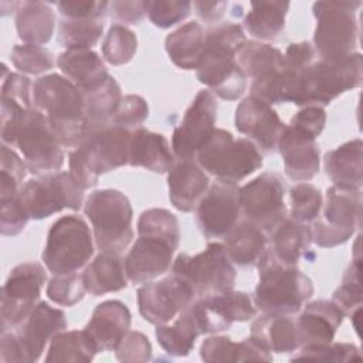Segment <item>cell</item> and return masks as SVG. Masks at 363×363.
<instances>
[{
	"label": "cell",
	"instance_id": "6da1fadb",
	"mask_svg": "<svg viewBox=\"0 0 363 363\" xmlns=\"http://www.w3.org/2000/svg\"><path fill=\"white\" fill-rule=\"evenodd\" d=\"M247 38L241 26L223 23L206 31L203 57L197 78L210 92L225 101H235L245 92L247 77L237 62V52Z\"/></svg>",
	"mask_w": 363,
	"mask_h": 363
},
{
	"label": "cell",
	"instance_id": "7a4b0ae2",
	"mask_svg": "<svg viewBox=\"0 0 363 363\" xmlns=\"http://www.w3.org/2000/svg\"><path fill=\"white\" fill-rule=\"evenodd\" d=\"M33 105L41 111L61 143L77 147L86 130L82 92L64 75L47 74L33 84Z\"/></svg>",
	"mask_w": 363,
	"mask_h": 363
},
{
	"label": "cell",
	"instance_id": "3957f363",
	"mask_svg": "<svg viewBox=\"0 0 363 363\" xmlns=\"http://www.w3.org/2000/svg\"><path fill=\"white\" fill-rule=\"evenodd\" d=\"M4 145L16 146L35 176L57 173L64 164V152L57 140L47 116L31 106L20 118L1 125Z\"/></svg>",
	"mask_w": 363,
	"mask_h": 363
},
{
	"label": "cell",
	"instance_id": "277c9868",
	"mask_svg": "<svg viewBox=\"0 0 363 363\" xmlns=\"http://www.w3.org/2000/svg\"><path fill=\"white\" fill-rule=\"evenodd\" d=\"M258 267V285L254 303L264 313L294 315L313 295V282L296 267L282 265L269 252L264 255Z\"/></svg>",
	"mask_w": 363,
	"mask_h": 363
},
{
	"label": "cell",
	"instance_id": "5b68a950",
	"mask_svg": "<svg viewBox=\"0 0 363 363\" xmlns=\"http://www.w3.org/2000/svg\"><path fill=\"white\" fill-rule=\"evenodd\" d=\"M91 221L95 244L101 252L121 254L133 240L129 199L119 190L104 189L92 191L84 206Z\"/></svg>",
	"mask_w": 363,
	"mask_h": 363
},
{
	"label": "cell",
	"instance_id": "8992f818",
	"mask_svg": "<svg viewBox=\"0 0 363 363\" xmlns=\"http://www.w3.org/2000/svg\"><path fill=\"white\" fill-rule=\"evenodd\" d=\"M196 162L207 174L235 184L264 163L259 149L250 139H235L231 132L217 128L197 152Z\"/></svg>",
	"mask_w": 363,
	"mask_h": 363
},
{
	"label": "cell",
	"instance_id": "52a82bcc",
	"mask_svg": "<svg viewBox=\"0 0 363 363\" xmlns=\"http://www.w3.org/2000/svg\"><path fill=\"white\" fill-rule=\"evenodd\" d=\"M363 58L360 52L320 58L303 71L298 106H325L340 94L360 86Z\"/></svg>",
	"mask_w": 363,
	"mask_h": 363
},
{
	"label": "cell",
	"instance_id": "ba28073f",
	"mask_svg": "<svg viewBox=\"0 0 363 363\" xmlns=\"http://www.w3.org/2000/svg\"><path fill=\"white\" fill-rule=\"evenodd\" d=\"M172 274L183 279L196 294L207 298L228 292L234 288L237 272L224 245L210 242L196 255L179 254L172 264Z\"/></svg>",
	"mask_w": 363,
	"mask_h": 363
},
{
	"label": "cell",
	"instance_id": "9c48e42d",
	"mask_svg": "<svg viewBox=\"0 0 363 363\" xmlns=\"http://www.w3.org/2000/svg\"><path fill=\"white\" fill-rule=\"evenodd\" d=\"M92 255L94 234L82 217L62 216L52 223L41 255L52 275L78 272Z\"/></svg>",
	"mask_w": 363,
	"mask_h": 363
},
{
	"label": "cell",
	"instance_id": "30bf717a",
	"mask_svg": "<svg viewBox=\"0 0 363 363\" xmlns=\"http://www.w3.org/2000/svg\"><path fill=\"white\" fill-rule=\"evenodd\" d=\"M360 1H316L312 6L316 18L313 48L320 58L343 57L354 52L359 24L356 11Z\"/></svg>",
	"mask_w": 363,
	"mask_h": 363
},
{
	"label": "cell",
	"instance_id": "8fae6325",
	"mask_svg": "<svg viewBox=\"0 0 363 363\" xmlns=\"http://www.w3.org/2000/svg\"><path fill=\"white\" fill-rule=\"evenodd\" d=\"M320 211L322 216L311 227L312 241L322 248L346 242L360 227L362 190L329 187Z\"/></svg>",
	"mask_w": 363,
	"mask_h": 363
},
{
	"label": "cell",
	"instance_id": "7c38bea8",
	"mask_svg": "<svg viewBox=\"0 0 363 363\" xmlns=\"http://www.w3.org/2000/svg\"><path fill=\"white\" fill-rule=\"evenodd\" d=\"M17 199L30 218L43 220L62 208L79 210L84 190L69 173L57 172L26 182L20 187Z\"/></svg>",
	"mask_w": 363,
	"mask_h": 363
},
{
	"label": "cell",
	"instance_id": "4fadbf2b",
	"mask_svg": "<svg viewBox=\"0 0 363 363\" xmlns=\"http://www.w3.org/2000/svg\"><path fill=\"white\" fill-rule=\"evenodd\" d=\"M47 279L41 264L16 265L1 288V332L17 328L34 309Z\"/></svg>",
	"mask_w": 363,
	"mask_h": 363
},
{
	"label": "cell",
	"instance_id": "5bb4252c",
	"mask_svg": "<svg viewBox=\"0 0 363 363\" xmlns=\"http://www.w3.org/2000/svg\"><path fill=\"white\" fill-rule=\"evenodd\" d=\"M285 183L278 173L265 172L240 187V207L245 220L271 233L286 216Z\"/></svg>",
	"mask_w": 363,
	"mask_h": 363
},
{
	"label": "cell",
	"instance_id": "9a60e30c",
	"mask_svg": "<svg viewBox=\"0 0 363 363\" xmlns=\"http://www.w3.org/2000/svg\"><path fill=\"white\" fill-rule=\"evenodd\" d=\"M217 101L208 89L196 94L172 136V150L177 159H196L197 152L216 130Z\"/></svg>",
	"mask_w": 363,
	"mask_h": 363
},
{
	"label": "cell",
	"instance_id": "2e32d148",
	"mask_svg": "<svg viewBox=\"0 0 363 363\" xmlns=\"http://www.w3.org/2000/svg\"><path fill=\"white\" fill-rule=\"evenodd\" d=\"M196 299L193 289L176 275L146 282L138 289L139 313L152 325H166Z\"/></svg>",
	"mask_w": 363,
	"mask_h": 363
},
{
	"label": "cell",
	"instance_id": "e0dca14e",
	"mask_svg": "<svg viewBox=\"0 0 363 363\" xmlns=\"http://www.w3.org/2000/svg\"><path fill=\"white\" fill-rule=\"evenodd\" d=\"M130 133L129 129L108 123L88 130L75 150L85 164L99 176L129 164Z\"/></svg>",
	"mask_w": 363,
	"mask_h": 363
},
{
	"label": "cell",
	"instance_id": "ac0fdd59",
	"mask_svg": "<svg viewBox=\"0 0 363 363\" xmlns=\"http://www.w3.org/2000/svg\"><path fill=\"white\" fill-rule=\"evenodd\" d=\"M240 187L235 183L214 182L196 207V220L201 234L207 238H224L238 223L241 214Z\"/></svg>",
	"mask_w": 363,
	"mask_h": 363
},
{
	"label": "cell",
	"instance_id": "d6986e66",
	"mask_svg": "<svg viewBox=\"0 0 363 363\" xmlns=\"http://www.w3.org/2000/svg\"><path fill=\"white\" fill-rule=\"evenodd\" d=\"M201 333L227 330L233 322H247L257 315V306L250 294L228 291L220 295L199 298L193 302Z\"/></svg>",
	"mask_w": 363,
	"mask_h": 363
},
{
	"label": "cell",
	"instance_id": "ffe728a7",
	"mask_svg": "<svg viewBox=\"0 0 363 363\" xmlns=\"http://www.w3.org/2000/svg\"><path fill=\"white\" fill-rule=\"evenodd\" d=\"M234 122L235 129L267 155L277 150L279 136L286 126L269 104L252 95L238 104Z\"/></svg>",
	"mask_w": 363,
	"mask_h": 363
},
{
	"label": "cell",
	"instance_id": "44dd1931",
	"mask_svg": "<svg viewBox=\"0 0 363 363\" xmlns=\"http://www.w3.org/2000/svg\"><path fill=\"white\" fill-rule=\"evenodd\" d=\"M67 319L61 309L38 302L30 315L17 326L16 337L23 352L24 363L37 362L48 342L55 335L65 330Z\"/></svg>",
	"mask_w": 363,
	"mask_h": 363
},
{
	"label": "cell",
	"instance_id": "7402d4cb",
	"mask_svg": "<svg viewBox=\"0 0 363 363\" xmlns=\"http://www.w3.org/2000/svg\"><path fill=\"white\" fill-rule=\"evenodd\" d=\"M176 250L160 238L139 235L125 258L128 279L132 284H146L166 274L173 264Z\"/></svg>",
	"mask_w": 363,
	"mask_h": 363
},
{
	"label": "cell",
	"instance_id": "603a6c76",
	"mask_svg": "<svg viewBox=\"0 0 363 363\" xmlns=\"http://www.w3.org/2000/svg\"><path fill=\"white\" fill-rule=\"evenodd\" d=\"M285 174L294 182H308L316 176L320 166L316 139L286 125L279 136L278 147Z\"/></svg>",
	"mask_w": 363,
	"mask_h": 363
},
{
	"label": "cell",
	"instance_id": "cb8c5ba5",
	"mask_svg": "<svg viewBox=\"0 0 363 363\" xmlns=\"http://www.w3.org/2000/svg\"><path fill=\"white\" fill-rule=\"evenodd\" d=\"M167 173L170 203L179 211H193L210 186L208 174L194 159H177Z\"/></svg>",
	"mask_w": 363,
	"mask_h": 363
},
{
	"label": "cell",
	"instance_id": "d4e9b609",
	"mask_svg": "<svg viewBox=\"0 0 363 363\" xmlns=\"http://www.w3.org/2000/svg\"><path fill=\"white\" fill-rule=\"evenodd\" d=\"M343 318L345 313L333 301L319 299L308 303L295 320L299 347L332 342Z\"/></svg>",
	"mask_w": 363,
	"mask_h": 363
},
{
	"label": "cell",
	"instance_id": "484cf974",
	"mask_svg": "<svg viewBox=\"0 0 363 363\" xmlns=\"http://www.w3.org/2000/svg\"><path fill=\"white\" fill-rule=\"evenodd\" d=\"M132 315L128 306L116 299L99 303L85 326L98 352L115 350L119 340L129 332Z\"/></svg>",
	"mask_w": 363,
	"mask_h": 363
},
{
	"label": "cell",
	"instance_id": "4316f807",
	"mask_svg": "<svg viewBox=\"0 0 363 363\" xmlns=\"http://www.w3.org/2000/svg\"><path fill=\"white\" fill-rule=\"evenodd\" d=\"M174 155L169 140L156 132L136 128L130 133L129 164L145 167L153 173H167L174 164Z\"/></svg>",
	"mask_w": 363,
	"mask_h": 363
},
{
	"label": "cell",
	"instance_id": "83f0119b",
	"mask_svg": "<svg viewBox=\"0 0 363 363\" xmlns=\"http://www.w3.org/2000/svg\"><path fill=\"white\" fill-rule=\"evenodd\" d=\"M311 242V227L291 217H285L271 231L268 252L279 264L296 267L298 261L302 257H306Z\"/></svg>",
	"mask_w": 363,
	"mask_h": 363
},
{
	"label": "cell",
	"instance_id": "f1b7e54d",
	"mask_svg": "<svg viewBox=\"0 0 363 363\" xmlns=\"http://www.w3.org/2000/svg\"><path fill=\"white\" fill-rule=\"evenodd\" d=\"M223 245L234 265L257 267L268 251V238L259 227L242 220L227 233Z\"/></svg>",
	"mask_w": 363,
	"mask_h": 363
},
{
	"label": "cell",
	"instance_id": "f546056e",
	"mask_svg": "<svg viewBox=\"0 0 363 363\" xmlns=\"http://www.w3.org/2000/svg\"><path fill=\"white\" fill-rule=\"evenodd\" d=\"M362 140L353 139L325 153V172L333 186L346 190H362Z\"/></svg>",
	"mask_w": 363,
	"mask_h": 363
},
{
	"label": "cell",
	"instance_id": "4dcf8cb0",
	"mask_svg": "<svg viewBox=\"0 0 363 363\" xmlns=\"http://www.w3.org/2000/svg\"><path fill=\"white\" fill-rule=\"evenodd\" d=\"M57 65L81 92L99 86L109 75L102 58L92 50H65Z\"/></svg>",
	"mask_w": 363,
	"mask_h": 363
},
{
	"label": "cell",
	"instance_id": "1f68e13d",
	"mask_svg": "<svg viewBox=\"0 0 363 363\" xmlns=\"http://www.w3.org/2000/svg\"><path fill=\"white\" fill-rule=\"evenodd\" d=\"M251 337L269 353H291L299 347L295 320L289 315L264 313L252 322Z\"/></svg>",
	"mask_w": 363,
	"mask_h": 363
},
{
	"label": "cell",
	"instance_id": "d6a6232c",
	"mask_svg": "<svg viewBox=\"0 0 363 363\" xmlns=\"http://www.w3.org/2000/svg\"><path fill=\"white\" fill-rule=\"evenodd\" d=\"M82 279L86 292L94 296L121 291L126 288L129 281L125 269V259L121 254L101 252L85 267Z\"/></svg>",
	"mask_w": 363,
	"mask_h": 363
},
{
	"label": "cell",
	"instance_id": "836d02e7",
	"mask_svg": "<svg viewBox=\"0 0 363 363\" xmlns=\"http://www.w3.org/2000/svg\"><path fill=\"white\" fill-rule=\"evenodd\" d=\"M16 28L26 44H47L55 28V13L43 1H20L16 7Z\"/></svg>",
	"mask_w": 363,
	"mask_h": 363
},
{
	"label": "cell",
	"instance_id": "e575fe53",
	"mask_svg": "<svg viewBox=\"0 0 363 363\" xmlns=\"http://www.w3.org/2000/svg\"><path fill=\"white\" fill-rule=\"evenodd\" d=\"M206 31L197 21H190L174 31L164 40V48L173 64L182 69H197L203 57Z\"/></svg>",
	"mask_w": 363,
	"mask_h": 363
},
{
	"label": "cell",
	"instance_id": "d590c367",
	"mask_svg": "<svg viewBox=\"0 0 363 363\" xmlns=\"http://www.w3.org/2000/svg\"><path fill=\"white\" fill-rule=\"evenodd\" d=\"M155 335L167 354L174 357L187 356L193 350L196 339L203 335L193 303L179 313L173 325H159Z\"/></svg>",
	"mask_w": 363,
	"mask_h": 363
},
{
	"label": "cell",
	"instance_id": "8d00e7d4",
	"mask_svg": "<svg viewBox=\"0 0 363 363\" xmlns=\"http://www.w3.org/2000/svg\"><path fill=\"white\" fill-rule=\"evenodd\" d=\"M288 9V1L251 3V9L242 21L244 28L250 35L259 41H274L285 28Z\"/></svg>",
	"mask_w": 363,
	"mask_h": 363
},
{
	"label": "cell",
	"instance_id": "74e56055",
	"mask_svg": "<svg viewBox=\"0 0 363 363\" xmlns=\"http://www.w3.org/2000/svg\"><path fill=\"white\" fill-rule=\"evenodd\" d=\"M85 102V118H86V130L102 128L111 123V118L116 111L122 92L118 81L108 75L106 79L96 88L82 92Z\"/></svg>",
	"mask_w": 363,
	"mask_h": 363
},
{
	"label": "cell",
	"instance_id": "f35d334b",
	"mask_svg": "<svg viewBox=\"0 0 363 363\" xmlns=\"http://www.w3.org/2000/svg\"><path fill=\"white\" fill-rule=\"evenodd\" d=\"M237 62L245 77L254 81L279 71L284 67V52L261 41H245L237 52Z\"/></svg>",
	"mask_w": 363,
	"mask_h": 363
},
{
	"label": "cell",
	"instance_id": "ab89813d",
	"mask_svg": "<svg viewBox=\"0 0 363 363\" xmlns=\"http://www.w3.org/2000/svg\"><path fill=\"white\" fill-rule=\"evenodd\" d=\"M98 349L86 330H62L50 342L45 362H91Z\"/></svg>",
	"mask_w": 363,
	"mask_h": 363
},
{
	"label": "cell",
	"instance_id": "60d3db41",
	"mask_svg": "<svg viewBox=\"0 0 363 363\" xmlns=\"http://www.w3.org/2000/svg\"><path fill=\"white\" fill-rule=\"evenodd\" d=\"M102 33V18H64L58 24V43L67 50H91Z\"/></svg>",
	"mask_w": 363,
	"mask_h": 363
},
{
	"label": "cell",
	"instance_id": "b9f144b4",
	"mask_svg": "<svg viewBox=\"0 0 363 363\" xmlns=\"http://www.w3.org/2000/svg\"><path fill=\"white\" fill-rule=\"evenodd\" d=\"M360 235L354 245V257L349 268L346 269L342 284L332 295V301L342 309L345 315H350L357 308H362L363 291H362V257H360Z\"/></svg>",
	"mask_w": 363,
	"mask_h": 363
},
{
	"label": "cell",
	"instance_id": "7bdbcfd3",
	"mask_svg": "<svg viewBox=\"0 0 363 363\" xmlns=\"http://www.w3.org/2000/svg\"><path fill=\"white\" fill-rule=\"evenodd\" d=\"M138 234L160 238L174 248L180 242V227L176 216L164 208L145 210L138 220Z\"/></svg>",
	"mask_w": 363,
	"mask_h": 363
},
{
	"label": "cell",
	"instance_id": "ee69618b",
	"mask_svg": "<svg viewBox=\"0 0 363 363\" xmlns=\"http://www.w3.org/2000/svg\"><path fill=\"white\" fill-rule=\"evenodd\" d=\"M101 48L105 61L112 65H123L133 58L138 50V38L126 26L113 24L108 30Z\"/></svg>",
	"mask_w": 363,
	"mask_h": 363
},
{
	"label": "cell",
	"instance_id": "f6af8a7d",
	"mask_svg": "<svg viewBox=\"0 0 363 363\" xmlns=\"http://www.w3.org/2000/svg\"><path fill=\"white\" fill-rule=\"evenodd\" d=\"M323 197L311 183H299L289 191V217L299 223H313L319 216Z\"/></svg>",
	"mask_w": 363,
	"mask_h": 363
},
{
	"label": "cell",
	"instance_id": "bcb514c9",
	"mask_svg": "<svg viewBox=\"0 0 363 363\" xmlns=\"http://www.w3.org/2000/svg\"><path fill=\"white\" fill-rule=\"evenodd\" d=\"M27 164L9 145H1L0 157V201L14 199L26 177Z\"/></svg>",
	"mask_w": 363,
	"mask_h": 363
},
{
	"label": "cell",
	"instance_id": "7dc6e473",
	"mask_svg": "<svg viewBox=\"0 0 363 363\" xmlns=\"http://www.w3.org/2000/svg\"><path fill=\"white\" fill-rule=\"evenodd\" d=\"M14 67L23 74L37 75L54 67V55L43 45L17 44L10 52Z\"/></svg>",
	"mask_w": 363,
	"mask_h": 363
},
{
	"label": "cell",
	"instance_id": "c3c4849f",
	"mask_svg": "<svg viewBox=\"0 0 363 363\" xmlns=\"http://www.w3.org/2000/svg\"><path fill=\"white\" fill-rule=\"evenodd\" d=\"M362 354L353 343H322L301 346L291 360H325V362H352L360 360Z\"/></svg>",
	"mask_w": 363,
	"mask_h": 363
},
{
	"label": "cell",
	"instance_id": "681fc988",
	"mask_svg": "<svg viewBox=\"0 0 363 363\" xmlns=\"http://www.w3.org/2000/svg\"><path fill=\"white\" fill-rule=\"evenodd\" d=\"M145 10L156 27L169 28L190 14L191 3L186 0H147Z\"/></svg>",
	"mask_w": 363,
	"mask_h": 363
},
{
	"label": "cell",
	"instance_id": "f907efd6",
	"mask_svg": "<svg viewBox=\"0 0 363 363\" xmlns=\"http://www.w3.org/2000/svg\"><path fill=\"white\" fill-rule=\"evenodd\" d=\"M85 292L82 274L79 272L54 275L47 285V296L61 306H74L84 298Z\"/></svg>",
	"mask_w": 363,
	"mask_h": 363
},
{
	"label": "cell",
	"instance_id": "816d5d0a",
	"mask_svg": "<svg viewBox=\"0 0 363 363\" xmlns=\"http://www.w3.org/2000/svg\"><path fill=\"white\" fill-rule=\"evenodd\" d=\"M149 116L147 102L140 95H125L122 96L116 111L111 118V123L133 130L140 128V125Z\"/></svg>",
	"mask_w": 363,
	"mask_h": 363
},
{
	"label": "cell",
	"instance_id": "f5cc1de1",
	"mask_svg": "<svg viewBox=\"0 0 363 363\" xmlns=\"http://www.w3.org/2000/svg\"><path fill=\"white\" fill-rule=\"evenodd\" d=\"M115 354L123 363H145L152 359V345L140 332H126L115 347Z\"/></svg>",
	"mask_w": 363,
	"mask_h": 363
},
{
	"label": "cell",
	"instance_id": "db71d44e",
	"mask_svg": "<svg viewBox=\"0 0 363 363\" xmlns=\"http://www.w3.org/2000/svg\"><path fill=\"white\" fill-rule=\"evenodd\" d=\"M200 357L207 363L238 362V343L227 336H210L200 346Z\"/></svg>",
	"mask_w": 363,
	"mask_h": 363
},
{
	"label": "cell",
	"instance_id": "11a10c76",
	"mask_svg": "<svg viewBox=\"0 0 363 363\" xmlns=\"http://www.w3.org/2000/svg\"><path fill=\"white\" fill-rule=\"evenodd\" d=\"M3 75H1V98L18 102L24 106H31L30 98V86L31 82L26 75L18 72H9L6 64H1Z\"/></svg>",
	"mask_w": 363,
	"mask_h": 363
},
{
	"label": "cell",
	"instance_id": "9f6ffc18",
	"mask_svg": "<svg viewBox=\"0 0 363 363\" xmlns=\"http://www.w3.org/2000/svg\"><path fill=\"white\" fill-rule=\"evenodd\" d=\"M0 233L6 237H13L20 234L27 221L30 220L28 214L26 213L24 207L20 204L17 196L14 199L0 201Z\"/></svg>",
	"mask_w": 363,
	"mask_h": 363
},
{
	"label": "cell",
	"instance_id": "6f0895ef",
	"mask_svg": "<svg viewBox=\"0 0 363 363\" xmlns=\"http://www.w3.org/2000/svg\"><path fill=\"white\" fill-rule=\"evenodd\" d=\"M326 123V112L322 106H303L288 123L289 126L316 139Z\"/></svg>",
	"mask_w": 363,
	"mask_h": 363
},
{
	"label": "cell",
	"instance_id": "680465c9",
	"mask_svg": "<svg viewBox=\"0 0 363 363\" xmlns=\"http://www.w3.org/2000/svg\"><path fill=\"white\" fill-rule=\"evenodd\" d=\"M57 7L65 18H104L109 9V3L95 0H68L58 1Z\"/></svg>",
	"mask_w": 363,
	"mask_h": 363
},
{
	"label": "cell",
	"instance_id": "91938a15",
	"mask_svg": "<svg viewBox=\"0 0 363 363\" xmlns=\"http://www.w3.org/2000/svg\"><path fill=\"white\" fill-rule=\"evenodd\" d=\"M111 16L113 20L123 24H139L145 16V1H112L109 3Z\"/></svg>",
	"mask_w": 363,
	"mask_h": 363
},
{
	"label": "cell",
	"instance_id": "94428289",
	"mask_svg": "<svg viewBox=\"0 0 363 363\" xmlns=\"http://www.w3.org/2000/svg\"><path fill=\"white\" fill-rule=\"evenodd\" d=\"M315 48L311 43H292L284 52V65L295 69H303L313 62Z\"/></svg>",
	"mask_w": 363,
	"mask_h": 363
},
{
	"label": "cell",
	"instance_id": "6125c7cd",
	"mask_svg": "<svg viewBox=\"0 0 363 363\" xmlns=\"http://www.w3.org/2000/svg\"><path fill=\"white\" fill-rule=\"evenodd\" d=\"M69 176L72 177V180L82 189H91L94 186H96L99 176L95 174L86 164L85 162L81 159V156L77 153V150H72L69 153Z\"/></svg>",
	"mask_w": 363,
	"mask_h": 363
},
{
	"label": "cell",
	"instance_id": "be15d7a7",
	"mask_svg": "<svg viewBox=\"0 0 363 363\" xmlns=\"http://www.w3.org/2000/svg\"><path fill=\"white\" fill-rule=\"evenodd\" d=\"M0 362L1 363H24L23 352L14 332H1L0 339Z\"/></svg>",
	"mask_w": 363,
	"mask_h": 363
},
{
	"label": "cell",
	"instance_id": "e7e4bbea",
	"mask_svg": "<svg viewBox=\"0 0 363 363\" xmlns=\"http://www.w3.org/2000/svg\"><path fill=\"white\" fill-rule=\"evenodd\" d=\"M191 6L194 7L200 20L208 24H214L221 20L228 4L225 1H194Z\"/></svg>",
	"mask_w": 363,
	"mask_h": 363
}]
</instances>
